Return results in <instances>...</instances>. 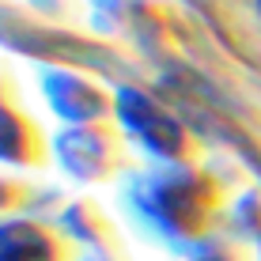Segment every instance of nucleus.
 Masks as SVG:
<instances>
[{"label": "nucleus", "mask_w": 261, "mask_h": 261, "mask_svg": "<svg viewBox=\"0 0 261 261\" xmlns=\"http://www.w3.org/2000/svg\"><path fill=\"white\" fill-rule=\"evenodd\" d=\"M38 242L42 235H34V231H4L0 235V261H49L46 246L31 254V246H38Z\"/></svg>", "instance_id": "1"}]
</instances>
